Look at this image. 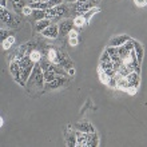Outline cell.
Returning a JSON list of instances; mask_svg holds the SVG:
<instances>
[{
	"label": "cell",
	"instance_id": "cell-10",
	"mask_svg": "<svg viewBox=\"0 0 147 147\" xmlns=\"http://www.w3.org/2000/svg\"><path fill=\"white\" fill-rule=\"evenodd\" d=\"M134 51H135V55H136V60L140 64L142 60H143L144 50H143V47H142V44L139 42H136V40H134Z\"/></svg>",
	"mask_w": 147,
	"mask_h": 147
},
{
	"label": "cell",
	"instance_id": "cell-27",
	"mask_svg": "<svg viewBox=\"0 0 147 147\" xmlns=\"http://www.w3.org/2000/svg\"><path fill=\"white\" fill-rule=\"evenodd\" d=\"M67 146L68 147L76 146V135H75V132H72V134L67 136Z\"/></svg>",
	"mask_w": 147,
	"mask_h": 147
},
{
	"label": "cell",
	"instance_id": "cell-23",
	"mask_svg": "<svg viewBox=\"0 0 147 147\" xmlns=\"http://www.w3.org/2000/svg\"><path fill=\"white\" fill-rule=\"evenodd\" d=\"M100 11V9H99V8L98 7H94V8H91V9H90V11H87L84 13V19H86V22H87V23H88L90 20H91V18H92V15H95V13H98V12Z\"/></svg>",
	"mask_w": 147,
	"mask_h": 147
},
{
	"label": "cell",
	"instance_id": "cell-17",
	"mask_svg": "<svg viewBox=\"0 0 147 147\" xmlns=\"http://www.w3.org/2000/svg\"><path fill=\"white\" fill-rule=\"evenodd\" d=\"M34 67H35V64H31V66L27 67V68H22V79H23V82L26 83V86H27V82H28V79H30V76H31L32 71H34Z\"/></svg>",
	"mask_w": 147,
	"mask_h": 147
},
{
	"label": "cell",
	"instance_id": "cell-4",
	"mask_svg": "<svg viewBox=\"0 0 147 147\" xmlns=\"http://www.w3.org/2000/svg\"><path fill=\"white\" fill-rule=\"evenodd\" d=\"M74 20H70V19H66L63 20V22H60V24H59V32L62 34V35H68L70 34V31H72L74 30Z\"/></svg>",
	"mask_w": 147,
	"mask_h": 147
},
{
	"label": "cell",
	"instance_id": "cell-22",
	"mask_svg": "<svg viewBox=\"0 0 147 147\" xmlns=\"http://www.w3.org/2000/svg\"><path fill=\"white\" fill-rule=\"evenodd\" d=\"M13 43H15V36H9V38H7L5 40H3V48L4 50H9L12 46H13Z\"/></svg>",
	"mask_w": 147,
	"mask_h": 147
},
{
	"label": "cell",
	"instance_id": "cell-37",
	"mask_svg": "<svg viewBox=\"0 0 147 147\" xmlns=\"http://www.w3.org/2000/svg\"><path fill=\"white\" fill-rule=\"evenodd\" d=\"M67 74H68L70 76H74V75H75V70L71 67V68H68V70H67Z\"/></svg>",
	"mask_w": 147,
	"mask_h": 147
},
{
	"label": "cell",
	"instance_id": "cell-26",
	"mask_svg": "<svg viewBox=\"0 0 147 147\" xmlns=\"http://www.w3.org/2000/svg\"><path fill=\"white\" fill-rule=\"evenodd\" d=\"M99 79H100V82L103 83L105 86H109L110 80H111V76H109L106 72H103V71H100L99 72Z\"/></svg>",
	"mask_w": 147,
	"mask_h": 147
},
{
	"label": "cell",
	"instance_id": "cell-8",
	"mask_svg": "<svg viewBox=\"0 0 147 147\" xmlns=\"http://www.w3.org/2000/svg\"><path fill=\"white\" fill-rule=\"evenodd\" d=\"M1 22H3V24H4V26H7L8 28H16L18 26H19L18 20L13 18V15H12V13H8L7 16L1 18Z\"/></svg>",
	"mask_w": 147,
	"mask_h": 147
},
{
	"label": "cell",
	"instance_id": "cell-19",
	"mask_svg": "<svg viewBox=\"0 0 147 147\" xmlns=\"http://www.w3.org/2000/svg\"><path fill=\"white\" fill-rule=\"evenodd\" d=\"M64 83V80H63V78L60 76V75H56V78H55V80L50 82V83H46V86H48L50 88H58V87H60V86Z\"/></svg>",
	"mask_w": 147,
	"mask_h": 147
},
{
	"label": "cell",
	"instance_id": "cell-34",
	"mask_svg": "<svg viewBox=\"0 0 147 147\" xmlns=\"http://www.w3.org/2000/svg\"><path fill=\"white\" fill-rule=\"evenodd\" d=\"M78 38H71V39H68V43H70V46H72V47H75V46H78Z\"/></svg>",
	"mask_w": 147,
	"mask_h": 147
},
{
	"label": "cell",
	"instance_id": "cell-29",
	"mask_svg": "<svg viewBox=\"0 0 147 147\" xmlns=\"http://www.w3.org/2000/svg\"><path fill=\"white\" fill-rule=\"evenodd\" d=\"M107 62H111V56H110V54L107 51H105L100 56V63H107Z\"/></svg>",
	"mask_w": 147,
	"mask_h": 147
},
{
	"label": "cell",
	"instance_id": "cell-31",
	"mask_svg": "<svg viewBox=\"0 0 147 147\" xmlns=\"http://www.w3.org/2000/svg\"><path fill=\"white\" fill-rule=\"evenodd\" d=\"M0 36H1V42H3V40H5L7 38H9V36H11V32L3 28V30H1V32H0Z\"/></svg>",
	"mask_w": 147,
	"mask_h": 147
},
{
	"label": "cell",
	"instance_id": "cell-7",
	"mask_svg": "<svg viewBox=\"0 0 147 147\" xmlns=\"http://www.w3.org/2000/svg\"><path fill=\"white\" fill-rule=\"evenodd\" d=\"M127 80L130 83V88H136L139 87V83H140V78H139V74L138 72H134L132 71L130 75L127 76Z\"/></svg>",
	"mask_w": 147,
	"mask_h": 147
},
{
	"label": "cell",
	"instance_id": "cell-1",
	"mask_svg": "<svg viewBox=\"0 0 147 147\" xmlns=\"http://www.w3.org/2000/svg\"><path fill=\"white\" fill-rule=\"evenodd\" d=\"M43 83L44 82V76H43V70L39 63H35V67H34V71H32L31 76L28 79L27 82V87H36V88H42L43 87Z\"/></svg>",
	"mask_w": 147,
	"mask_h": 147
},
{
	"label": "cell",
	"instance_id": "cell-28",
	"mask_svg": "<svg viewBox=\"0 0 147 147\" xmlns=\"http://www.w3.org/2000/svg\"><path fill=\"white\" fill-rule=\"evenodd\" d=\"M114 68V62H107V63H100V71H105V70H111Z\"/></svg>",
	"mask_w": 147,
	"mask_h": 147
},
{
	"label": "cell",
	"instance_id": "cell-35",
	"mask_svg": "<svg viewBox=\"0 0 147 147\" xmlns=\"http://www.w3.org/2000/svg\"><path fill=\"white\" fill-rule=\"evenodd\" d=\"M0 13H1V18H4V16H7L9 12H8V8H0Z\"/></svg>",
	"mask_w": 147,
	"mask_h": 147
},
{
	"label": "cell",
	"instance_id": "cell-24",
	"mask_svg": "<svg viewBox=\"0 0 147 147\" xmlns=\"http://www.w3.org/2000/svg\"><path fill=\"white\" fill-rule=\"evenodd\" d=\"M30 58H31V60L34 63H39L40 62V60H42V54H40V52H39V51H36V50H34L31 52V54H30Z\"/></svg>",
	"mask_w": 147,
	"mask_h": 147
},
{
	"label": "cell",
	"instance_id": "cell-38",
	"mask_svg": "<svg viewBox=\"0 0 147 147\" xmlns=\"http://www.w3.org/2000/svg\"><path fill=\"white\" fill-rule=\"evenodd\" d=\"M7 1L8 0H0V5L3 8H7Z\"/></svg>",
	"mask_w": 147,
	"mask_h": 147
},
{
	"label": "cell",
	"instance_id": "cell-33",
	"mask_svg": "<svg viewBox=\"0 0 147 147\" xmlns=\"http://www.w3.org/2000/svg\"><path fill=\"white\" fill-rule=\"evenodd\" d=\"M134 1H135V4L138 7H144V5H147V0H134Z\"/></svg>",
	"mask_w": 147,
	"mask_h": 147
},
{
	"label": "cell",
	"instance_id": "cell-12",
	"mask_svg": "<svg viewBox=\"0 0 147 147\" xmlns=\"http://www.w3.org/2000/svg\"><path fill=\"white\" fill-rule=\"evenodd\" d=\"M75 127H76V130H79L82 132H95V127L88 122H80Z\"/></svg>",
	"mask_w": 147,
	"mask_h": 147
},
{
	"label": "cell",
	"instance_id": "cell-6",
	"mask_svg": "<svg viewBox=\"0 0 147 147\" xmlns=\"http://www.w3.org/2000/svg\"><path fill=\"white\" fill-rule=\"evenodd\" d=\"M60 54H62V52L56 51L55 48H50V50L47 51L46 56L48 58V60H50L52 64H59V62H60Z\"/></svg>",
	"mask_w": 147,
	"mask_h": 147
},
{
	"label": "cell",
	"instance_id": "cell-14",
	"mask_svg": "<svg viewBox=\"0 0 147 147\" xmlns=\"http://www.w3.org/2000/svg\"><path fill=\"white\" fill-rule=\"evenodd\" d=\"M51 22H52L51 19H43V20H39V22H36V24H35L36 32H43L47 27H50L51 24H52Z\"/></svg>",
	"mask_w": 147,
	"mask_h": 147
},
{
	"label": "cell",
	"instance_id": "cell-2",
	"mask_svg": "<svg viewBox=\"0 0 147 147\" xmlns=\"http://www.w3.org/2000/svg\"><path fill=\"white\" fill-rule=\"evenodd\" d=\"M95 5V1L92 0H90V1H86V3H82V1H76V3H74V5L71 7V11L75 12L78 15H84L87 11H90L91 8H94Z\"/></svg>",
	"mask_w": 147,
	"mask_h": 147
},
{
	"label": "cell",
	"instance_id": "cell-5",
	"mask_svg": "<svg viewBox=\"0 0 147 147\" xmlns=\"http://www.w3.org/2000/svg\"><path fill=\"white\" fill-rule=\"evenodd\" d=\"M76 135V146L78 147H87V140H88V132H82L79 130L75 131Z\"/></svg>",
	"mask_w": 147,
	"mask_h": 147
},
{
	"label": "cell",
	"instance_id": "cell-20",
	"mask_svg": "<svg viewBox=\"0 0 147 147\" xmlns=\"http://www.w3.org/2000/svg\"><path fill=\"white\" fill-rule=\"evenodd\" d=\"M11 3L15 12H22L23 8L26 7V0H11Z\"/></svg>",
	"mask_w": 147,
	"mask_h": 147
},
{
	"label": "cell",
	"instance_id": "cell-16",
	"mask_svg": "<svg viewBox=\"0 0 147 147\" xmlns=\"http://www.w3.org/2000/svg\"><path fill=\"white\" fill-rule=\"evenodd\" d=\"M56 19H55V22L58 19H60V18H66L67 15H68V8L64 5V4H60V5H56Z\"/></svg>",
	"mask_w": 147,
	"mask_h": 147
},
{
	"label": "cell",
	"instance_id": "cell-11",
	"mask_svg": "<svg viewBox=\"0 0 147 147\" xmlns=\"http://www.w3.org/2000/svg\"><path fill=\"white\" fill-rule=\"evenodd\" d=\"M115 79H116V88L123 90V91H127L130 88V83H128L127 78H120L118 75H115Z\"/></svg>",
	"mask_w": 147,
	"mask_h": 147
},
{
	"label": "cell",
	"instance_id": "cell-25",
	"mask_svg": "<svg viewBox=\"0 0 147 147\" xmlns=\"http://www.w3.org/2000/svg\"><path fill=\"white\" fill-rule=\"evenodd\" d=\"M74 24L76 26V27H83L84 24H87V22H86L84 16L83 15H78L75 19H74Z\"/></svg>",
	"mask_w": 147,
	"mask_h": 147
},
{
	"label": "cell",
	"instance_id": "cell-36",
	"mask_svg": "<svg viewBox=\"0 0 147 147\" xmlns=\"http://www.w3.org/2000/svg\"><path fill=\"white\" fill-rule=\"evenodd\" d=\"M71 38H78V31L76 30L70 31V34H68V39H71Z\"/></svg>",
	"mask_w": 147,
	"mask_h": 147
},
{
	"label": "cell",
	"instance_id": "cell-9",
	"mask_svg": "<svg viewBox=\"0 0 147 147\" xmlns=\"http://www.w3.org/2000/svg\"><path fill=\"white\" fill-rule=\"evenodd\" d=\"M128 40H130V38H128L127 35L115 36V38H112L111 40H110V46H112V47H120V46H123L126 42H128Z\"/></svg>",
	"mask_w": 147,
	"mask_h": 147
},
{
	"label": "cell",
	"instance_id": "cell-40",
	"mask_svg": "<svg viewBox=\"0 0 147 147\" xmlns=\"http://www.w3.org/2000/svg\"><path fill=\"white\" fill-rule=\"evenodd\" d=\"M3 124H4V120H3V118H1V119H0V127H1Z\"/></svg>",
	"mask_w": 147,
	"mask_h": 147
},
{
	"label": "cell",
	"instance_id": "cell-30",
	"mask_svg": "<svg viewBox=\"0 0 147 147\" xmlns=\"http://www.w3.org/2000/svg\"><path fill=\"white\" fill-rule=\"evenodd\" d=\"M32 11H34V9H32V8L30 7V5H26V7L23 8L22 13H23L24 16H30V15H32Z\"/></svg>",
	"mask_w": 147,
	"mask_h": 147
},
{
	"label": "cell",
	"instance_id": "cell-15",
	"mask_svg": "<svg viewBox=\"0 0 147 147\" xmlns=\"http://www.w3.org/2000/svg\"><path fill=\"white\" fill-rule=\"evenodd\" d=\"M96 146H99V136H98L96 131L95 132H88L87 147H96Z\"/></svg>",
	"mask_w": 147,
	"mask_h": 147
},
{
	"label": "cell",
	"instance_id": "cell-13",
	"mask_svg": "<svg viewBox=\"0 0 147 147\" xmlns=\"http://www.w3.org/2000/svg\"><path fill=\"white\" fill-rule=\"evenodd\" d=\"M43 76H44V82H46V83H50V82L55 80V78H56V72L54 71L52 64H51V67H48L47 70L43 71Z\"/></svg>",
	"mask_w": 147,
	"mask_h": 147
},
{
	"label": "cell",
	"instance_id": "cell-32",
	"mask_svg": "<svg viewBox=\"0 0 147 147\" xmlns=\"http://www.w3.org/2000/svg\"><path fill=\"white\" fill-rule=\"evenodd\" d=\"M60 4H62V0H50V1H48L50 8H54V7H56V5H60Z\"/></svg>",
	"mask_w": 147,
	"mask_h": 147
},
{
	"label": "cell",
	"instance_id": "cell-18",
	"mask_svg": "<svg viewBox=\"0 0 147 147\" xmlns=\"http://www.w3.org/2000/svg\"><path fill=\"white\" fill-rule=\"evenodd\" d=\"M32 16H34V20H35V22L47 19V11L46 9H34V11H32Z\"/></svg>",
	"mask_w": 147,
	"mask_h": 147
},
{
	"label": "cell",
	"instance_id": "cell-39",
	"mask_svg": "<svg viewBox=\"0 0 147 147\" xmlns=\"http://www.w3.org/2000/svg\"><path fill=\"white\" fill-rule=\"evenodd\" d=\"M64 1H67V3H76L78 0H64Z\"/></svg>",
	"mask_w": 147,
	"mask_h": 147
},
{
	"label": "cell",
	"instance_id": "cell-3",
	"mask_svg": "<svg viewBox=\"0 0 147 147\" xmlns=\"http://www.w3.org/2000/svg\"><path fill=\"white\" fill-rule=\"evenodd\" d=\"M40 34H42L44 38L56 39L59 36V34H60V32H59V26H58V24H55V23H52L50 27H47L46 30H44L43 32H40Z\"/></svg>",
	"mask_w": 147,
	"mask_h": 147
},
{
	"label": "cell",
	"instance_id": "cell-21",
	"mask_svg": "<svg viewBox=\"0 0 147 147\" xmlns=\"http://www.w3.org/2000/svg\"><path fill=\"white\" fill-rule=\"evenodd\" d=\"M30 7L32 9H48L50 5L46 1H36V3H30Z\"/></svg>",
	"mask_w": 147,
	"mask_h": 147
}]
</instances>
